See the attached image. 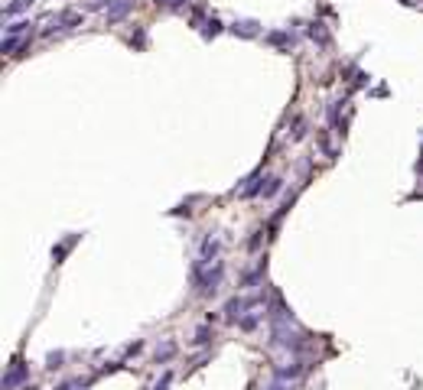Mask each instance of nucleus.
I'll use <instances>...</instances> for the list:
<instances>
[{"label":"nucleus","mask_w":423,"mask_h":390,"mask_svg":"<svg viewBox=\"0 0 423 390\" xmlns=\"http://www.w3.org/2000/svg\"><path fill=\"white\" fill-rule=\"evenodd\" d=\"M75 26H82V13H75V10H62V13H56L49 20V26L42 30V36H52V33H65V30H75Z\"/></svg>","instance_id":"1"},{"label":"nucleus","mask_w":423,"mask_h":390,"mask_svg":"<svg viewBox=\"0 0 423 390\" xmlns=\"http://www.w3.org/2000/svg\"><path fill=\"white\" fill-rule=\"evenodd\" d=\"M26 377H30V368H26L20 358H13V361H10V371L4 374V390H16Z\"/></svg>","instance_id":"2"},{"label":"nucleus","mask_w":423,"mask_h":390,"mask_svg":"<svg viewBox=\"0 0 423 390\" xmlns=\"http://www.w3.org/2000/svg\"><path fill=\"white\" fill-rule=\"evenodd\" d=\"M231 33H234V36H241V39H254V36H261V23L257 20H234Z\"/></svg>","instance_id":"3"},{"label":"nucleus","mask_w":423,"mask_h":390,"mask_svg":"<svg viewBox=\"0 0 423 390\" xmlns=\"http://www.w3.org/2000/svg\"><path fill=\"white\" fill-rule=\"evenodd\" d=\"M130 10H134V0H111V7H108V23L124 20Z\"/></svg>","instance_id":"4"},{"label":"nucleus","mask_w":423,"mask_h":390,"mask_svg":"<svg viewBox=\"0 0 423 390\" xmlns=\"http://www.w3.org/2000/svg\"><path fill=\"white\" fill-rule=\"evenodd\" d=\"M299 374H303V364H299V361H293V364H280V368L274 371L277 380H293V377H299Z\"/></svg>","instance_id":"5"},{"label":"nucleus","mask_w":423,"mask_h":390,"mask_svg":"<svg viewBox=\"0 0 423 390\" xmlns=\"http://www.w3.org/2000/svg\"><path fill=\"white\" fill-rule=\"evenodd\" d=\"M218 247H222V244H218V237H205V241H202V251H199V257H202V260H218Z\"/></svg>","instance_id":"6"},{"label":"nucleus","mask_w":423,"mask_h":390,"mask_svg":"<svg viewBox=\"0 0 423 390\" xmlns=\"http://www.w3.org/2000/svg\"><path fill=\"white\" fill-rule=\"evenodd\" d=\"M264 319V309H251L248 315L241 319V322H238V329H244V332H251V329H257V322Z\"/></svg>","instance_id":"7"},{"label":"nucleus","mask_w":423,"mask_h":390,"mask_svg":"<svg viewBox=\"0 0 423 390\" xmlns=\"http://www.w3.org/2000/svg\"><path fill=\"white\" fill-rule=\"evenodd\" d=\"M306 33H310L313 42H319V46H329V33H325L322 23H310V30H306Z\"/></svg>","instance_id":"8"},{"label":"nucleus","mask_w":423,"mask_h":390,"mask_svg":"<svg viewBox=\"0 0 423 390\" xmlns=\"http://www.w3.org/2000/svg\"><path fill=\"white\" fill-rule=\"evenodd\" d=\"M267 42H274V46H280V49H290L293 46V36L284 33V30H274V33H267Z\"/></svg>","instance_id":"9"},{"label":"nucleus","mask_w":423,"mask_h":390,"mask_svg":"<svg viewBox=\"0 0 423 390\" xmlns=\"http://www.w3.org/2000/svg\"><path fill=\"white\" fill-rule=\"evenodd\" d=\"M33 4H36V0H13V4L4 7V16H20L23 10H30Z\"/></svg>","instance_id":"10"},{"label":"nucleus","mask_w":423,"mask_h":390,"mask_svg":"<svg viewBox=\"0 0 423 390\" xmlns=\"http://www.w3.org/2000/svg\"><path fill=\"white\" fill-rule=\"evenodd\" d=\"M218 33H222V20H215V16H208V20L202 23V36H205V39H215Z\"/></svg>","instance_id":"11"},{"label":"nucleus","mask_w":423,"mask_h":390,"mask_svg":"<svg viewBox=\"0 0 423 390\" xmlns=\"http://www.w3.org/2000/svg\"><path fill=\"white\" fill-rule=\"evenodd\" d=\"M173 354H176V342H163L160 348H156V364H166Z\"/></svg>","instance_id":"12"},{"label":"nucleus","mask_w":423,"mask_h":390,"mask_svg":"<svg viewBox=\"0 0 423 390\" xmlns=\"http://www.w3.org/2000/svg\"><path fill=\"white\" fill-rule=\"evenodd\" d=\"M280 189H284V179H280V176H270V179H267V185H264V199H274V195L280 192Z\"/></svg>","instance_id":"13"},{"label":"nucleus","mask_w":423,"mask_h":390,"mask_svg":"<svg viewBox=\"0 0 423 390\" xmlns=\"http://www.w3.org/2000/svg\"><path fill=\"white\" fill-rule=\"evenodd\" d=\"M30 20H16V23H10L7 26V36H23V33H30Z\"/></svg>","instance_id":"14"},{"label":"nucleus","mask_w":423,"mask_h":390,"mask_svg":"<svg viewBox=\"0 0 423 390\" xmlns=\"http://www.w3.org/2000/svg\"><path fill=\"white\" fill-rule=\"evenodd\" d=\"M257 280H264V263H257V270H251L248 277L241 280V286H244V289H251V286H254V283H257Z\"/></svg>","instance_id":"15"},{"label":"nucleus","mask_w":423,"mask_h":390,"mask_svg":"<svg viewBox=\"0 0 423 390\" xmlns=\"http://www.w3.org/2000/svg\"><path fill=\"white\" fill-rule=\"evenodd\" d=\"M208 342H212V329L208 325H199L196 335H192V345H208Z\"/></svg>","instance_id":"16"},{"label":"nucleus","mask_w":423,"mask_h":390,"mask_svg":"<svg viewBox=\"0 0 423 390\" xmlns=\"http://www.w3.org/2000/svg\"><path fill=\"white\" fill-rule=\"evenodd\" d=\"M62 358H65V354L62 351H56V354H49V358H46V368L52 371V368H62Z\"/></svg>","instance_id":"17"},{"label":"nucleus","mask_w":423,"mask_h":390,"mask_svg":"<svg viewBox=\"0 0 423 390\" xmlns=\"http://www.w3.org/2000/svg\"><path fill=\"white\" fill-rule=\"evenodd\" d=\"M306 137V120H296V127H293V140H303Z\"/></svg>","instance_id":"18"},{"label":"nucleus","mask_w":423,"mask_h":390,"mask_svg":"<svg viewBox=\"0 0 423 390\" xmlns=\"http://www.w3.org/2000/svg\"><path fill=\"white\" fill-rule=\"evenodd\" d=\"M170 380H173V374L166 371V374H163L160 380H156V387H153V390H166V387H170Z\"/></svg>","instance_id":"19"},{"label":"nucleus","mask_w":423,"mask_h":390,"mask_svg":"<svg viewBox=\"0 0 423 390\" xmlns=\"http://www.w3.org/2000/svg\"><path fill=\"white\" fill-rule=\"evenodd\" d=\"M16 49V36H7L4 39V52H13Z\"/></svg>","instance_id":"20"},{"label":"nucleus","mask_w":423,"mask_h":390,"mask_svg":"<svg viewBox=\"0 0 423 390\" xmlns=\"http://www.w3.org/2000/svg\"><path fill=\"white\" fill-rule=\"evenodd\" d=\"M186 4H189V0H170V10H182Z\"/></svg>","instance_id":"21"},{"label":"nucleus","mask_w":423,"mask_h":390,"mask_svg":"<svg viewBox=\"0 0 423 390\" xmlns=\"http://www.w3.org/2000/svg\"><path fill=\"white\" fill-rule=\"evenodd\" d=\"M156 7H166V10H170V0H153Z\"/></svg>","instance_id":"22"},{"label":"nucleus","mask_w":423,"mask_h":390,"mask_svg":"<svg viewBox=\"0 0 423 390\" xmlns=\"http://www.w3.org/2000/svg\"><path fill=\"white\" fill-rule=\"evenodd\" d=\"M267 390H290V387H284V384H270Z\"/></svg>","instance_id":"23"}]
</instances>
